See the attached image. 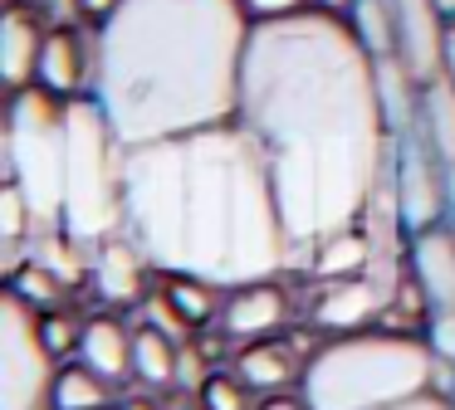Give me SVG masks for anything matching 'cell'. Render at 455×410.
Segmentation results:
<instances>
[{"label": "cell", "instance_id": "6da1fadb", "mask_svg": "<svg viewBox=\"0 0 455 410\" xmlns=\"http://www.w3.org/2000/svg\"><path fill=\"white\" fill-rule=\"evenodd\" d=\"M235 122L265 156L294 249L363 225L392 162L377 54L338 10L255 20Z\"/></svg>", "mask_w": 455, "mask_h": 410}, {"label": "cell", "instance_id": "7a4b0ae2", "mask_svg": "<svg viewBox=\"0 0 455 410\" xmlns=\"http://www.w3.org/2000/svg\"><path fill=\"white\" fill-rule=\"evenodd\" d=\"M123 234L157 273L220 288L275 279L294 254L265 156L240 122L123 146Z\"/></svg>", "mask_w": 455, "mask_h": 410}, {"label": "cell", "instance_id": "3957f363", "mask_svg": "<svg viewBox=\"0 0 455 410\" xmlns=\"http://www.w3.org/2000/svg\"><path fill=\"white\" fill-rule=\"evenodd\" d=\"M245 0H118L93 29V103L123 146L235 122Z\"/></svg>", "mask_w": 455, "mask_h": 410}, {"label": "cell", "instance_id": "277c9868", "mask_svg": "<svg viewBox=\"0 0 455 410\" xmlns=\"http://www.w3.org/2000/svg\"><path fill=\"white\" fill-rule=\"evenodd\" d=\"M445 361L435 347L402 327H357L338 332L318 351H308L304 390L308 410H382L435 390V371Z\"/></svg>", "mask_w": 455, "mask_h": 410}, {"label": "cell", "instance_id": "5b68a950", "mask_svg": "<svg viewBox=\"0 0 455 410\" xmlns=\"http://www.w3.org/2000/svg\"><path fill=\"white\" fill-rule=\"evenodd\" d=\"M60 230L84 249L123 234V142L93 93L69 98V146H64V220Z\"/></svg>", "mask_w": 455, "mask_h": 410}, {"label": "cell", "instance_id": "8992f818", "mask_svg": "<svg viewBox=\"0 0 455 410\" xmlns=\"http://www.w3.org/2000/svg\"><path fill=\"white\" fill-rule=\"evenodd\" d=\"M64 146H69V98L30 83L11 93L5 107V166L25 191L35 234L60 230L64 220Z\"/></svg>", "mask_w": 455, "mask_h": 410}, {"label": "cell", "instance_id": "52a82bcc", "mask_svg": "<svg viewBox=\"0 0 455 410\" xmlns=\"http://www.w3.org/2000/svg\"><path fill=\"white\" fill-rule=\"evenodd\" d=\"M54 351L40 332V308L5 288L0 298V410H50Z\"/></svg>", "mask_w": 455, "mask_h": 410}, {"label": "cell", "instance_id": "ba28073f", "mask_svg": "<svg viewBox=\"0 0 455 410\" xmlns=\"http://www.w3.org/2000/svg\"><path fill=\"white\" fill-rule=\"evenodd\" d=\"M392 185H396V210H402L406 234L445 225L451 215V166L431 146L421 127L392 132Z\"/></svg>", "mask_w": 455, "mask_h": 410}, {"label": "cell", "instance_id": "9c48e42d", "mask_svg": "<svg viewBox=\"0 0 455 410\" xmlns=\"http://www.w3.org/2000/svg\"><path fill=\"white\" fill-rule=\"evenodd\" d=\"M396 29V59L411 68L416 83H431L441 74V44H445V15L435 0H387Z\"/></svg>", "mask_w": 455, "mask_h": 410}, {"label": "cell", "instance_id": "30bf717a", "mask_svg": "<svg viewBox=\"0 0 455 410\" xmlns=\"http://www.w3.org/2000/svg\"><path fill=\"white\" fill-rule=\"evenodd\" d=\"M318 303H314V322L328 332H357V327H372L382 322L387 303H392L396 283L387 288L377 273H357V279H333V283H318Z\"/></svg>", "mask_w": 455, "mask_h": 410}, {"label": "cell", "instance_id": "8fae6325", "mask_svg": "<svg viewBox=\"0 0 455 410\" xmlns=\"http://www.w3.org/2000/svg\"><path fill=\"white\" fill-rule=\"evenodd\" d=\"M289 322V288L275 279H255L230 288L226 308H220V332L230 342H255V337H279Z\"/></svg>", "mask_w": 455, "mask_h": 410}, {"label": "cell", "instance_id": "7c38bea8", "mask_svg": "<svg viewBox=\"0 0 455 410\" xmlns=\"http://www.w3.org/2000/svg\"><path fill=\"white\" fill-rule=\"evenodd\" d=\"M35 83H44L50 93H60V98L93 93V39H84L79 29H74V20L50 25L44 49H40V74H35Z\"/></svg>", "mask_w": 455, "mask_h": 410}, {"label": "cell", "instance_id": "4fadbf2b", "mask_svg": "<svg viewBox=\"0 0 455 410\" xmlns=\"http://www.w3.org/2000/svg\"><path fill=\"white\" fill-rule=\"evenodd\" d=\"M406 264H411V279L421 283L426 303L431 308H451L455 303V225H431V230L406 234Z\"/></svg>", "mask_w": 455, "mask_h": 410}, {"label": "cell", "instance_id": "5bb4252c", "mask_svg": "<svg viewBox=\"0 0 455 410\" xmlns=\"http://www.w3.org/2000/svg\"><path fill=\"white\" fill-rule=\"evenodd\" d=\"M44 35L50 29L40 25V10H30V5L5 10V20H0V83H5V93H20V88L35 83Z\"/></svg>", "mask_w": 455, "mask_h": 410}, {"label": "cell", "instance_id": "9a60e30c", "mask_svg": "<svg viewBox=\"0 0 455 410\" xmlns=\"http://www.w3.org/2000/svg\"><path fill=\"white\" fill-rule=\"evenodd\" d=\"M308 357H299L294 342H279V337H255L235 351V376L245 381L250 390H294L304 381Z\"/></svg>", "mask_w": 455, "mask_h": 410}, {"label": "cell", "instance_id": "2e32d148", "mask_svg": "<svg viewBox=\"0 0 455 410\" xmlns=\"http://www.w3.org/2000/svg\"><path fill=\"white\" fill-rule=\"evenodd\" d=\"M148 273H157V269L132 249L128 234H113V240L99 244V254H93V288H99L108 303H118V308H128V303L142 298Z\"/></svg>", "mask_w": 455, "mask_h": 410}, {"label": "cell", "instance_id": "e0dca14e", "mask_svg": "<svg viewBox=\"0 0 455 410\" xmlns=\"http://www.w3.org/2000/svg\"><path fill=\"white\" fill-rule=\"evenodd\" d=\"M377 264V240L367 225H347L338 234H323V240L308 249V273L318 283H333V279H357V273H372Z\"/></svg>", "mask_w": 455, "mask_h": 410}, {"label": "cell", "instance_id": "ac0fdd59", "mask_svg": "<svg viewBox=\"0 0 455 410\" xmlns=\"http://www.w3.org/2000/svg\"><path fill=\"white\" fill-rule=\"evenodd\" d=\"M79 357L89 361L99 376H108L113 386L132 376V327L118 318V312H99V318L84 322V342Z\"/></svg>", "mask_w": 455, "mask_h": 410}, {"label": "cell", "instance_id": "d6986e66", "mask_svg": "<svg viewBox=\"0 0 455 410\" xmlns=\"http://www.w3.org/2000/svg\"><path fill=\"white\" fill-rule=\"evenodd\" d=\"M177 371H181V347L167 327L148 322V327L132 332V381H142L148 390H167L177 386Z\"/></svg>", "mask_w": 455, "mask_h": 410}, {"label": "cell", "instance_id": "ffe728a7", "mask_svg": "<svg viewBox=\"0 0 455 410\" xmlns=\"http://www.w3.org/2000/svg\"><path fill=\"white\" fill-rule=\"evenodd\" d=\"M50 410H113V381L99 376L89 361H64L50 386Z\"/></svg>", "mask_w": 455, "mask_h": 410}, {"label": "cell", "instance_id": "44dd1931", "mask_svg": "<svg viewBox=\"0 0 455 410\" xmlns=\"http://www.w3.org/2000/svg\"><path fill=\"white\" fill-rule=\"evenodd\" d=\"M416 127L431 137V146L441 152L445 166H455V83L445 74H435L431 83H421V107H416Z\"/></svg>", "mask_w": 455, "mask_h": 410}, {"label": "cell", "instance_id": "7402d4cb", "mask_svg": "<svg viewBox=\"0 0 455 410\" xmlns=\"http://www.w3.org/2000/svg\"><path fill=\"white\" fill-rule=\"evenodd\" d=\"M162 279V293H167L172 312H177L187 327H206L211 318H220L226 298H220V283H206V279H187V273H157Z\"/></svg>", "mask_w": 455, "mask_h": 410}, {"label": "cell", "instance_id": "603a6c76", "mask_svg": "<svg viewBox=\"0 0 455 410\" xmlns=\"http://www.w3.org/2000/svg\"><path fill=\"white\" fill-rule=\"evenodd\" d=\"M11 293H20L30 308H64V293H69V279L64 273H54L50 264H40V259H30V264H20V269H11V283H5Z\"/></svg>", "mask_w": 455, "mask_h": 410}, {"label": "cell", "instance_id": "cb8c5ba5", "mask_svg": "<svg viewBox=\"0 0 455 410\" xmlns=\"http://www.w3.org/2000/svg\"><path fill=\"white\" fill-rule=\"evenodd\" d=\"M201 410H255V400L235 371H211L201 381Z\"/></svg>", "mask_w": 455, "mask_h": 410}, {"label": "cell", "instance_id": "d4e9b609", "mask_svg": "<svg viewBox=\"0 0 455 410\" xmlns=\"http://www.w3.org/2000/svg\"><path fill=\"white\" fill-rule=\"evenodd\" d=\"M30 230H35L30 201H25V191L11 181V176H5V185H0V240H5V244H20Z\"/></svg>", "mask_w": 455, "mask_h": 410}, {"label": "cell", "instance_id": "484cf974", "mask_svg": "<svg viewBox=\"0 0 455 410\" xmlns=\"http://www.w3.org/2000/svg\"><path fill=\"white\" fill-rule=\"evenodd\" d=\"M40 332H44V342H50L54 357H69V351H79V342H84V322L74 318V312H64V308H44L40 312Z\"/></svg>", "mask_w": 455, "mask_h": 410}, {"label": "cell", "instance_id": "4316f807", "mask_svg": "<svg viewBox=\"0 0 455 410\" xmlns=\"http://www.w3.org/2000/svg\"><path fill=\"white\" fill-rule=\"evenodd\" d=\"M426 342L435 347V357H441L445 367H455V303L451 308H431V318H426Z\"/></svg>", "mask_w": 455, "mask_h": 410}, {"label": "cell", "instance_id": "83f0119b", "mask_svg": "<svg viewBox=\"0 0 455 410\" xmlns=\"http://www.w3.org/2000/svg\"><path fill=\"white\" fill-rule=\"evenodd\" d=\"M314 5V0H245L250 20H275V15H294V10Z\"/></svg>", "mask_w": 455, "mask_h": 410}, {"label": "cell", "instance_id": "f1b7e54d", "mask_svg": "<svg viewBox=\"0 0 455 410\" xmlns=\"http://www.w3.org/2000/svg\"><path fill=\"white\" fill-rule=\"evenodd\" d=\"M382 410H455V400H451V390H426V396L396 400V406H382Z\"/></svg>", "mask_w": 455, "mask_h": 410}, {"label": "cell", "instance_id": "f546056e", "mask_svg": "<svg viewBox=\"0 0 455 410\" xmlns=\"http://www.w3.org/2000/svg\"><path fill=\"white\" fill-rule=\"evenodd\" d=\"M255 410H308V400H304V390H269Z\"/></svg>", "mask_w": 455, "mask_h": 410}, {"label": "cell", "instance_id": "4dcf8cb0", "mask_svg": "<svg viewBox=\"0 0 455 410\" xmlns=\"http://www.w3.org/2000/svg\"><path fill=\"white\" fill-rule=\"evenodd\" d=\"M441 74L455 83V20H445V44H441Z\"/></svg>", "mask_w": 455, "mask_h": 410}, {"label": "cell", "instance_id": "1f68e13d", "mask_svg": "<svg viewBox=\"0 0 455 410\" xmlns=\"http://www.w3.org/2000/svg\"><path fill=\"white\" fill-rule=\"evenodd\" d=\"M84 5V15H93V20H103L108 10H118V0H79Z\"/></svg>", "mask_w": 455, "mask_h": 410}, {"label": "cell", "instance_id": "d6a6232c", "mask_svg": "<svg viewBox=\"0 0 455 410\" xmlns=\"http://www.w3.org/2000/svg\"><path fill=\"white\" fill-rule=\"evenodd\" d=\"M123 410H162L152 396H132V400H123Z\"/></svg>", "mask_w": 455, "mask_h": 410}, {"label": "cell", "instance_id": "836d02e7", "mask_svg": "<svg viewBox=\"0 0 455 410\" xmlns=\"http://www.w3.org/2000/svg\"><path fill=\"white\" fill-rule=\"evenodd\" d=\"M435 5H441V15H445V20H455V0H435Z\"/></svg>", "mask_w": 455, "mask_h": 410}, {"label": "cell", "instance_id": "e575fe53", "mask_svg": "<svg viewBox=\"0 0 455 410\" xmlns=\"http://www.w3.org/2000/svg\"><path fill=\"white\" fill-rule=\"evenodd\" d=\"M451 225H455V166H451Z\"/></svg>", "mask_w": 455, "mask_h": 410}, {"label": "cell", "instance_id": "d590c367", "mask_svg": "<svg viewBox=\"0 0 455 410\" xmlns=\"http://www.w3.org/2000/svg\"><path fill=\"white\" fill-rule=\"evenodd\" d=\"M445 390H451V400H455V367H451V386H445Z\"/></svg>", "mask_w": 455, "mask_h": 410}]
</instances>
